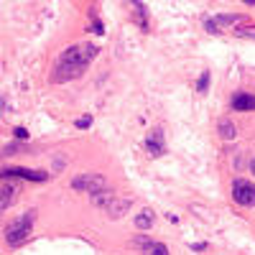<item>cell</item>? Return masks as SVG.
I'll use <instances>...</instances> for the list:
<instances>
[{"instance_id": "1", "label": "cell", "mask_w": 255, "mask_h": 255, "mask_svg": "<svg viewBox=\"0 0 255 255\" xmlns=\"http://www.w3.org/2000/svg\"><path fill=\"white\" fill-rule=\"evenodd\" d=\"M33 220H36V212H26L21 214L18 220H13L11 224L5 227V240L8 245H23L28 238H31V227H33Z\"/></svg>"}, {"instance_id": "2", "label": "cell", "mask_w": 255, "mask_h": 255, "mask_svg": "<svg viewBox=\"0 0 255 255\" xmlns=\"http://www.w3.org/2000/svg\"><path fill=\"white\" fill-rule=\"evenodd\" d=\"M97 51H100V48L92 46V44L69 46V48L62 54V59H59V64H64V66H84V69H87V64H90L92 59L97 56Z\"/></svg>"}, {"instance_id": "3", "label": "cell", "mask_w": 255, "mask_h": 255, "mask_svg": "<svg viewBox=\"0 0 255 255\" xmlns=\"http://www.w3.org/2000/svg\"><path fill=\"white\" fill-rule=\"evenodd\" d=\"M72 189L97 194V191L105 189V176H100V174H80L77 179H72Z\"/></svg>"}, {"instance_id": "4", "label": "cell", "mask_w": 255, "mask_h": 255, "mask_svg": "<svg viewBox=\"0 0 255 255\" xmlns=\"http://www.w3.org/2000/svg\"><path fill=\"white\" fill-rule=\"evenodd\" d=\"M232 199L242 207H255V186L245 179H238L232 184Z\"/></svg>"}, {"instance_id": "5", "label": "cell", "mask_w": 255, "mask_h": 255, "mask_svg": "<svg viewBox=\"0 0 255 255\" xmlns=\"http://www.w3.org/2000/svg\"><path fill=\"white\" fill-rule=\"evenodd\" d=\"M26 179V181H46L48 174L46 171H31V169H21V166H11V169L0 171V179Z\"/></svg>"}, {"instance_id": "6", "label": "cell", "mask_w": 255, "mask_h": 255, "mask_svg": "<svg viewBox=\"0 0 255 255\" xmlns=\"http://www.w3.org/2000/svg\"><path fill=\"white\" fill-rule=\"evenodd\" d=\"M133 207V202L128 199V197H115L110 204H107V217H112V220H120L123 214H128V209Z\"/></svg>"}, {"instance_id": "7", "label": "cell", "mask_w": 255, "mask_h": 255, "mask_svg": "<svg viewBox=\"0 0 255 255\" xmlns=\"http://www.w3.org/2000/svg\"><path fill=\"white\" fill-rule=\"evenodd\" d=\"M232 107L235 110H255V97L248 92H238L232 97Z\"/></svg>"}, {"instance_id": "8", "label": "cell", "mask_w": 255, "mask_h": 255, "mask_svg": "<svg viewBox=\"0 0 255 255\" xmlns=\"http://www.w3.org/2000/svg\"><path fill=\"white\" fill-rule=\"evenodd\" d=\"M145 145H148L151 156H161V153H163V135H161V130H159V128H156V130L148 135V141H145Z\"/></svg>"}, {"instance_id": "9", "label": "cell", "mask_w": 255, "mask_h": 255, "mask_svg": "<svg viewBox=\"0 0 255 255\" xmlns=\"http://www.w3.org/2000/svg\"><path fill=\"white\" fill-rule=\"evenodd\" d=\"M112 199H115V191L112 189H102V191L92 194V204H95V207H105L107 209V204H110Z\"/></svg>"}, {"instance_id": "10", "label": "cell", "mask_w": 255, "mask_h": 255, "mask_svg": "<svg viewBox=\"0 0 255 255\" xmlns=\"http://www.w3.org/2000/svg\"><path fill=\"white\" fill-rule=\"evenodd\" d=\"M153 220H156L153 209H143L138 217H135V227H138V230H148V227H153Z\"/></svg>"}, {"instance_id": "11", "label": "cell", "mask_w": 255, "mask_h": 255, "mask_svg": "<svg viewBox=\"0 0 255 255\" xmlns=\"http://www.w3.org/2000/svg\"><path fill=\"white\" fill-rule=\"evenodd\" d=\"M220 135H222L224 141H232L235 135H238V128H235V123L227 120V117H222V120H220Z\"/></svg>"}, {"instance_id": "12", "label": "cell", "mask_w": 255, "mask_h": 255, "mask_svg": "<svg viewBox=\"0 0 255 255\" xmlns=\"http://www.w3.org/2000/svg\"><path fill=\"white\" fill-rule=\"evenodd\" d=\"M16 194H18V186H16V184L5 186V189H0V207H3V204H11V202L16 199Z\"/></svg>"}, {"instance_id": "13", "label": "cell", "mask_w": 255, "mask_h": 255, "mask_svg": "<svg viewBox=\"0 0 255 255\" xmlns=\"http://www.w3.org/2000/svg\"><path fill=\"white\" fill-rule=\"evenodd\" d=\"M143 255H169V248L163 242H151L148 248H143Z\"/></svg>"}, {"instance_id": "14", "label": "cell", "mask_w": 255, "mask_h": 255, "mask_svg": "<svg viewBox=\"0 0 255 255\" xmlns=\"http://www.w3.org/2000/svg\"><path fill=\"white\" fill-rule=\"evenodd\" d=\"M207 87H209V72H202L199 82H197V92H207Z\"/></svg>"}, {"instance_id": "15", "label": "cell", "mask_w": 255, "mask_h": 255, "mask_svg": "<svg viewBox=\"0 0 255 255\" xmlns=\"http://www.w3.org/2000/svg\"><path fill=\"white\" fill-rule=\"evenodd\" d=\"M133 245H138V248H148L151 240H148V238H143V235H138V238H133Z\"/></svg>"}, {"instance_id": "16", "label": "cell", "mask_w": 255, "mask_h": 255, "mask_svg": "<svg viewBox=\"0 0 255 255\" xmlns=\"http://www.w3.org/2000/svg\"><path fill=\"white\" fill-rule=\"evenodd\" d=\"M13 135H16L18 141H26V138H28V130H26V128H16Z\"/></svg>"}, {"instance_id": "17", "label": "cell", "mask_w": 255, "mask_h": 255, "mask_svg": "<svg viewBox=\"0 0 255 255\" xmlns=\"http://www.w3.org/2000/svg\"><path fill=\"white\" fill-rule=\"evenodd\" d=\"M92 125V117L90 115H84V117H80V120H77V128H90Z\"/></svg>"}, {"instance_id": "18", "label": "cell", "mask_w": 255, "mask_h": 255, "mask_svg": "<svg viewBox=\"0 0 255 255\" xmlns=\"http://www.w3.org/2000/svg\"><path fill=\"white\" fill-rule=\"evenodd\" d=\"M238 36H248V38H255V28H240V31H235Z\"/></svg>"}, {"instance_id": "19", "label": "cell", "mask_w": 255, "mask_h": 255, "mask_svg": "<svg viewBox=\"0 0 255 255\" xmlns=\"http://www.w3.org/2000/svg\"><path fill=\"white\" fill-rule=\"evenodd\" d=\"M250 169H253V174H255V159H253V163H250Z\"/></svg>"}]
</instances>
